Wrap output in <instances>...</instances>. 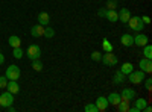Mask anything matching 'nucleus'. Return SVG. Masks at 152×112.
Masks as SVG:
<instances>
[{
	"label": "nucleus",
	"instance_id": "nucleus-1",
	"mask_svg": "<svg viewBox=\"0 0 152 112\" xmlns=\"http://www.w3.org/2000/svg\"><path fill=\"white\" fill-rule=\"evenodd\" d=\"M100 62H102L104 65H107V67H113V65H117L119 59H117V56L114 55L113 52H105V53H102Z\"/></svg>",
	"mask_w": 152,
	"mask_h": 112
},
{
	"label": "nucleus",
	"instance_id": "nucleus-2",
	"mask_svg": "<svg viewBox=\"0 0 152 112\" xmlns=\"http://www.w3.org/2000/svg\"><path fill=\"white\" fill-rule=\"evenodd\" d=\"M145 71H142V70H138V71H131L129 74H128V77H126V79H128L132 85H137V83H142L143 80H145Z\"/></svg>",
	"mask_w": 152,
	"mask_h": 112
},
{
	"label": "nucleus",
	"instance_id": "nucleus-3",
	"mask_svg": "<svg viewBox=\"0 0 152 112\" xmlns=\"http://www.w3.org/2000/svg\"><path fill=\"white\" fill-rule=\"evenodd\" d=\"M128 24L134 32H142L145 27V23L142 21V17H131L128 20Z\"/></svg>",
	"mask_w": 152,
	"mask_h": 112
},
{
	"label": "nucleus",
	"instance_id": "nucleus-4",
	"mask_svg": "<svg viewBox=\"0 0 152 112\" xmlns=\"http://www.w3.org/2000/svg\"><path fill=\"white\" fill-rule=\"evenodd\" d=\"M20 68H18V65H9L8 68H6V74L5 76L8 77V80H18L20 79Z\"/></svg>",
	"mask_w": 152,
	"mask_h": 112
},
{
	"label": "nucleus",
	"instance_id": "nucleus-5",
	"mask_svg": "<svg viewBox=\"0 0 152 112\" xmlns=\"http://www.w3.org/2000/svg\"><path fill=\"white\" fill-rule=\"evenodd\" d=\"M26 56H28L31 61H34V59H40V56H41V47H40V46H37V44L29 46L28 52H26Z\"/></svg>",
	"mask_w": 152,
	"mask_h": 112
},
{
	"label": "nucleus",
	"instance_id": "nucleus-6",
	"mask_svg": "<svg viewBox=\"0 0 152 112\" xmlns=\"http://www.w3.org/2000/svg\"><path fill=\"white\" fill-rule=\"evenodd\" d=\"M12 103H14V94H12V92L6 91L3 94H0V106H2V108H8Z\"/></svg>",
	"mask_w": 152,
	"mask_h": 112
},
{
	"label": "nucleus",
	"instance_id": "nucleus-7",
	"mask_svg": "<svg viewBox=\"0 0 152 112\" xmlns=\"http://www.w3.org/2000/svg\"><path fill=\"white\" fill-rule=\"evenodd\" d=\"M120 98H122V100H126V102H131V100L135 98V91L131 90V88H125L120 92Z\"/></svg>",
	"mask_w": 152,
	"mask_h": 112
},
{
	"label": "nucleus",
	"instance_id": "nucleus-8",
	"mask_svg": "<svg viewBox=\"0 0 152 112\" xmlns=\"http://www.w3.org/2000/svg\"><path fill=\"white\" fill-rule=\"evenodd\" d=\"M138 67H140V70L145 71V73H152V61L148 59V58H143L138 62Z\"/></svg>",
	"mask_w": 152,
	"mask_h": 112
},
{
	"label": "nucleus",
	"instance_id": "nucleus-9",
	"mask_svg": "<svg viewBox=\"0 0 152 112\" xmlns=\"http://www.w3.org/2000/svg\"><path fill=\"white\" fill-rule=\"evenodd\" d=\"M94 105L97 106V111H99V112H104V111L108 109V105H110V103H108V98H107V97H99L97 100L94 102Z\"/></svg>",
	"mask_w": 152,
	"mask_h": 112
},
{
	"label": "nucleus",
	"instance_id": "nucleus-10",
	"mask_svg": "<svg viewBox=\"0 0 152 112\" xmlns=\"http://www.w3.org/2000/svg\"><path fill=\"white\" fill-rule=\"evenodd\" d=\"M129 18H131V11H129L128 8H122V9L119 11V20H120L122 23H128Z\"/></svg>",
	"mask_w": 152,
	"mask_h": 112
},
{
	"label": "nucleus",
	"instance_id": "nucleus-11",
	"mask_svg": "<svg viewBox=\"0 0 152 112\" xmlns=\"http://www.w3.org/2000/svg\"><path fill=\"white\" fill-rule=\"evenodd\" d=\"M120 41H122V44L125 47H131V46H134V36L131 33H123Z\"/></svg>",
	"mask_w": 152,
	"mask_h": 112
},
{
	"label": "nucleus",
	"instance_id": "nucleus-12",
	"mask_svg": "<svg viewBox=\"0 0 152 112\" xmlns=\"http://www.w3.org/2000/svg\"><path fill=\"white\" fill-rule=\"evenodd\" d=\"M31 35L35 36V38H40V36L44 35V26H41V24H35V26L31 29Z\"/></svg>",
	"mask_w": 152,
	"mask_h": 112
},
{
	"label": "nucleus",
	"instance_id": "nucleus-13",
	"mask_svg": "<svg viewBox=\"0 0 152 112\" xmlns=\"http://www.w3.org/2000/svg\"><path fill=\"white\" fill-rule=\"evenodd\" d=\"M148 36L145 35V33H138L137 36H134V44L135 46H140V47H143L145 44H148Z\"/></svg>",
	"mask_w": 152,
	"mask_h": 112
},
{
	"label": "nucleus",
	"instance_id": "nucleus-14",
	"mask_svg": "<svg viewBox=\"0 0 152 112\" xmlns=\"http://www.w3.org/2000/svg\"><path fill=\"white\" fill-rule=\"evenodd\" d=\"M49 20H50V17H49L47 12H40V14H38V24H41V26L46 27L49 24Z\"/></svg>",
	"mask_w": 152,
	"mask_h": 112
},
{
	"label": "nucleus",
	"instance_id": "nucleus-15",
	"mask_svg": "<svg viewBox=\"0 0 152 112\" xmlns=\"http://www.w3.org/2000/svg\"><path fill=\"white\" fill-rule=\"evenodd\" d=\"M105 18L111 23H116L119 20V14L116 11H113V9H107V14H105Z\"/></svg>",
	"mask_w": 152,
	"mask_h": 112
},
{
	"label": "nucleus",
	"instance_id": "nucleus-16",
	"mask_svg": "<svg viewBox=\"0 0 152 112\" xmlns=\"http://www.w3.org/2000/svg\"><path fill=\"white\" fill-rule=\"evenodd\" d=\"M6 88H8V91L12 92V94H17V92L20 91V86H18L17 80H9L8 85H6Z\"/></svg>",
	"mask_w": 152,
	"mask_h": 112
},
{
	"label": "nucleus",
	"instance_id": "nucleus-17",
	"mask_svg": "<svg viewBox=\"0 0 152 112\" xmlns=\"http://www.w3.org/2000/svg\"><path fill=\"white\" fill-rule=\"evenodd\" d=\"M122 100L120 98V94L119 92H111L110 95H108V103L110 105H114V106H117V103Z\"/></svg>",
	"mask_w": 152,
	"mask_h": 112
},
{
	"label": "nucleus",
	"instance_id": "nucleus-18",
	"mask_svg": "<svg viewBox=\"0 0 152 112\" xmlns=\"http://www.w3.org/2000/svg\"><path fill=\"white\" fill-rule=\"evenodd\" d=\"M132 70H134V65L131 64V62H125V64L120 67V73H123L125 76H128Z\"/></svg>",
	"mask_w": 152,
	"mask_h": 112
},
{
	"label": "nucleus",
	"instance_id": "nucleus-19",
	"mask_svg": "<svg viewBox=\"0 0 152 112\" xmlns=\"http://www.w3.org/2000/svg\"><path fill=\"white\" fill-rule=\"evenodd\" d=\"M8 43H9V46H11L12 48H14V47H21V40L18 38V36H15V35L9 36Z\"/></svg>",
	"mask_w": 152,
	"mask_h": 112
},
{
	"label": "nucleus",
	"instance_id": "nucleus-20",
	"mask_svg": "<svg viewBox=\"0 0 152 112\" xmlns=\"http://www.w3.org/2000/svg\"><path fill=\"white\" fill-rule=\"evenodd\" d=\"M120 112H128L129 111V102H126V100H120L116 106Z\"/></svg>",
	"mask_w": 152,
	"mask_h": 112
},
{
	"label": "nucleus",
	"instance_id": "nucleus-21",
	"mask_svg": "<svg viewBox=\"0 0 152 112\" xmlns=\"http://www.w3.org/2000/svg\"><path fill=\"white\" fill-rule=\"evenodd\" d=\"M125 80H126L125 74H123V73H120V71H117V73H116V76H114V79H113V82L116 83V85H119V83H123Z\"/></svg>",
	"mask_w": 152,
	"mask_h": 112
},
{
	"label": "nucleus",
	"instance_id": "nucleus-22",
	"mask_svg": "<svg viewBox=\"0 0 152 112\" xmlns=\"http://www.w3.org/2000/svg\"><path fill=\"white\" fill-rule=\"evenodd\" d=\"M146 105H148V100H146V98H137V100H135V108L140 111V112L145 109Z\"/></svg>",
	"mask_w": 152,
	"mask_h": 112
},
{
	"label": "nucleus",
	"instance_id": "nucleus-23",
	"mask_svg": "<svg viewBox=\"0 0 152 112\" xmlns=\"http://www.w3.org/2000/svg\"><path fill=\"white\" fill-rule=\"evenodd\" d=\"M32 68H34L35 71H41V70H43V62H41L40 59H34V61H32Z\"/></svg>",
	"mask_w": 152,
	"mask_h": 112
},
{
	"label": "nucleus",
	"instance_id": "nucleus-24",
	"mask_svg": "<svg viewBox=\"0 0 152 112\" xmlns=\"http://www.w3.org/2000/svg\"><path fill=\"white\" fill-rule=\"evenodd\" d=\"M143 47H145V48H143V55H145V58L151 59V58H152V47H151L149 44H145Z\"/></svg>",
	"mask_w": 152,
	"mask_h": 112
},
{
	"label": "nucleus",
	"instance_id": "nucleus-25",
	"mask_svg": "<svg viewBox=\"0 0 152 112\" xmlns=\"http://www.w3.org/2000/svg\"><path fill=\"white\" fill-rule=\"evenodd\" d=\"M53 35H55V30L52 27H49V26L44 27V35L43 36H46V38H53Z\"/></svg>",
	"mask_w": 152,
	"mask_h": 112
},
{
	"label": "nucleus",
	"instance_id": "nucleus-26",
	"mask_svg": "<svg viewBox=\"0 0 152 112\" xmlns=\"http://www.w3.org/2000/svg\"><path fill=\"white\" fill-rule=\"evenodd\" d=\"M23 50H21V47H14V52H12V55H14L15 59H21L23 58Z\"/></svg>",
	"mask_w": 152,
	"mask_h": 112
},
{
	"label": "nucleus",
	"instance_id": "nucleus-27",
	"mask_svg": "<svg viewBox=\"0 0 152 112\" xmlns=\"http://www.w3.org/2000/svg\"><path fill=\"white\" fill-rule=\"evenodd\" d=\"M117 0H107V9H113V11H116L117 8Z\"/></svg>",
	"mask_w": 152,
	"mask_h": 112
},
{
	"label": "nucleus",
	"instance_id": "nucleus-28",
	"mask_svg": "<svg viewBox=\"0 0 152 112\" xmlns=\"http://www.w3.org/2000/svg\"><path fill=\"white\" fill-rule=\"evenodd\" d=\"M102 46H104V50L105 52H113V44L107 40V38H104V43H102Z\"/></svg>",
	"mask_w": 152,
	"mask_h": 112
},
{
	"label": "nucleus",
	"instance_id": "nucleus-29",
	"mask_svg": "<svg viewBox=\"0 0 152 112\" xmlns=\"http://www.w3.org/2000/svg\"><path fill=\"white\" fill-rule=\"evenodd\" d=\"M84 111H85V112H99V111H97V106H96L94 103H90V105H85Z\"/></svg>",
	"mask_w": 152,
	"mask_h": 112
},
{
	"label": "nucleus",
	"instance_id": "nucleus-30",
	"mask_svg": "<svg viewBox=\"0 0 152 112\" xmlns=\"http://www.w3.org/2000/svg\"><path fill=\"white\" fill-rule=\"evenodd\" d=\"M100 58H102V53H100V52H93V53H91V59H93L94 62H99Z\"/></svg>",
	"mask_w": 152,
	"mask_h": 112
},
{
	"label": "nucleus",
	"instance_id": "nucleus-31",
	"mask_svg": "<svg viewBox=\"0 0 152 112\" xmlns=\"http://www.w3.org/2000/svg\"><path fill=\"white\" fill-rule=\"evenodd\" d=\"M6 85H8V77L0 76V88H6Z\"/></svg>",
	"mask_w": 152,
	"mask_h": 112
},
{
	"label": "nucleus",
	"instance_id": "nucleus-32",
	"mask_svg": "<svg viewBox=\"0 0 152 112\" xmlns=\"http://www.w3.org/2000/svg\"><path fill=\"white\" fill-rule=\"evenodd\" d=\"M145 88H146L148 91L152 90V79H151V77H148V79L145 80Z\"/></svg>",
	"mask_w": 152,
	"mask_h": 112
},
{
	"label": "nucleus",
	"instance_id": "nucleus-33",
	"mask_svg": "<svg viewBox=\"0 0 152 112\" xmlns=\"http://www.w3.org/2000/svg\"><path fill=\"white\" fill-rule=\"evenodd\" d=\"M105 14H107V8L99 9V17H105Z\"/></svg>",
	"mask_w": 152,
	"mask_h": 112
},
{
	"label": "nucleus",
	"instance_id": "nucleus-34",
	"mask_svg": "<svg viewBox=\"0 0 152 112\" xmlns=\"http://www.w3.org/2000/svg\"><path fill=\"white\" fill-rule=\"evenodd\" d=\"M142 21H143L145 24H151V18H149V17H146V15H143V18H142Z\"/></svg>",
	"mask_w": 152,
	"mask_h": 112
},
{
	"label": "nucleus",
	"instance_id": "nucleus-35",
	"mask_svg": "<svg viewBox=\"0 0 152 112\" xmlns=\"http://www.w3.org/2000/svg\"><path fill=\"white\" fill-rule=\"evenodd\" d=\"M3 62H5V56H3L2 53H0V65H2V64H3Z\"/></svg>",
	"mask_w": 152,
	"mask_h": 112
},
{
	"label": "nucleus",
	"instance_id": "nucleus-36",
	"mask_svg": "<svg viewBox=\"0 0 152 112\" xmlns=\"http://www.w3.org/2000/svg\"><path fill=\"white\" fill-rule=\"evenodd\" d=\"M129 111H131V112H140V111H138L135 106H134V108H129Z\"/></svg>",
	"mask_w": 152,
	"mask_h": 112
},
{
	"label": "nucleus",
	"instance_id": "nucleus-37",
	"mask_svg": "<svg viewBox=\"0 0 152 112\" xmlns=\"http://www.w3.org/2000/svg\"><path fill=\"white\" fill-rule=\"evenodd\" d=\"M0 108H2V106H0Z\"/></svg>",
	"mask_w": 152,
	"mask_h": 112
}]
</instances>
